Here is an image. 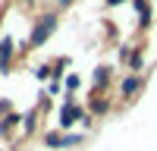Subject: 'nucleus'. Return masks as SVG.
<instances>
[{"label":"nucleus","instance_id":"3","mask_svg":"<svg viewBox=\"0 0 157 151\" xmlns=\"http://www.w3.org/2000/svg\"><path fill=\"white\" fill-rule=\"evenodd\" d=\"M78 117H82V110H78L72 101H66V104H63V110H60V129H69Z\"/></svg>","mask_w":157,"mask_h":151},{"label":"nucleus","instance_id":"5","mask_svg":"<svg viewBox=\"0 0 157 151\" xmlns=\"http://www.w3.org/2000/svg\"><path fill=\"white\" fill-rule=\"evenodd\" d=\"M16 123H19V117H16V113H6V117L0 120V135H6L13 126H16Z\"/></svg>","mask_w":157,"mask_h":151},{"label":"nucleus","instance_id":"8","mask_svg":"<svg viewBox=\"0 0 157 151\" xmlns=\"http://www.w3.org/2000/svg\"><path fill=\"white\" fill-rule=\"evenodd\" d=\"M94 82H98V85L107 82V69H98V72H94Z\"/></svg>","mask_w":157,"mask_h":151},{"label":"nucleus","instance_id":"7","mask_svg":"<svg viewBox=\"0 0 157 151\" xmlns=\"http://www.w3.org/2000/svg\"><path fill=\"white\" fill-rule=\"evenodd\" d=\"M35 120H38V113H35V110H32L29 117L22 120V129H25V135H29V132H35Z\"/></svg>","mask_w":157,"mask_h":151},{"label":"nucleus","instance_id":"10","mask_svg":"<svg viewBox=\"0 0 157 151\" xmlns=\"http://www.w3.org/2000/svg\"><path fill=\"white\" fill-rule=\"evenodd\" d=\"M107 3H110V6H113V3H120V0H107Z\"/></svg>","mask_w":157,"mask_h":151},{"label":"nucleus","instance_id":"6","mask_svg":"<svg viewBox=\"0 0 157 151\" xmlns=\"http://www.w3.org/2000/svg\"><path fill=\"white\" fill-rule=\"evenodd\" d=\"M138 85H141L138 76H129V79L123 82V95H135V91H138Z\"/></svg>","mask_w":157,"mask_h":151},{"label":"nucleus","instance_id":"4","mask_svg":"<svg viewBox=\"0 0 157 151\" xmlns=\"http://www.w3.org/2000/svg\"><path fill=\"white\" fill-rule=\"evenodd\" d=\"M10 57H13V41L3 38V41H0V72L10 69Z\"/></svg>","mask_w":157,"mask_h":151},{"label":"nucleus","instance_id":"1","mask_svg":"<svg viewBox=\"0 0 157 151\" xmlns=\"http://www.w3.org/2000/svg\"><path fill=\"white\" fill-rule=\"evenodd\" d=\"M82 142V135L78 132H47L44 135V145L47 148H72Z\"/></svg>","mask_w":157,"mask_h":151},{"label":"nucleus","instance_id":"2","mask_svg":"<svg viewBox=\"0 0 157 151\" xmlns=\"http://www.w3.org/2000/svg\"><path fill=\"white\" fill-rule=\"evenodd\" d=\"M54 25H57V19H54V16H44V19H38L35 32H32V44H44V41H47V35L54 32Z\"/></svg>","mask_w":157,"mask_h":151},{"label":"nucleus","instance_id":"11","mask_svg":"<svg viewBox=\"0 0 157 151\" xmlns=\"http://www.w3.org/2000/svg\"><path fill=\"white\" fill-rule=\"evenodd\" d=\"M60 3H63V6H66V3H69V0H60Z\"/></svg>","mask_w":157,"mask_h":151},{"label":"nucleus","instance_id":"9","mask_svg":"<svg viewBox=\"0 0 157 151\" xmlns=\"http://www.w3.org/2000/svg\"><path fill=\"white\" fill-rule=\"evenodd\" d=\"M66 88H69V91H75V88H78V76H69V79H66Z\"/></svg>","mask_w":157,"mask_h":151}]
</instances>
